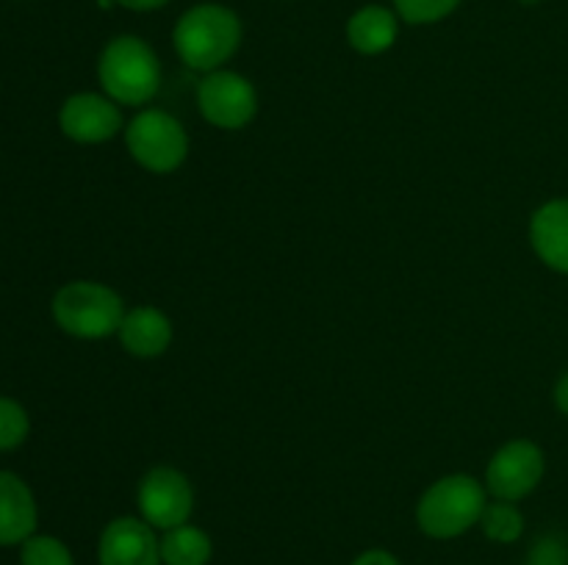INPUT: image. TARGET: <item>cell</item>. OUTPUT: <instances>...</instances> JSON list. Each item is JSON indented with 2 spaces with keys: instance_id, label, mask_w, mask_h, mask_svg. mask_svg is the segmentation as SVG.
Instances as JSON below:
<instances>
[{
  "instance_id": "cell-9",
  "label": "cell",
  "mask_w": 568,
  "mask_h": 565,
  "mask_svg": "<svg viewBox=\"0 0 568 565\" xmlns=\"http://www.w3.org/2000/svg\"><path fill=\"white\" fill-rule=\"evenodd\" d=\"M59 127L78 144H103L125 131V116L109 94L81 92L64 100L59 111Z\"/></svg>"
},
{
  "instance_id": "cell-3",
  "label": "cell",
  "mask_w": 568,
  "mask_h": 565,
  "mask_svg": "<svg viewBox=\"0 0 568 565\" xmlns=\"http://www.w3.org/2000/svg\"><path fill=\"white\" fill-rule=\"evenodd\" d=\"M98 78L116 105H148L161 86L159 55L144 39L116 37L100 53Z\"/></svg>"
},
{
  "instance_id": "cell-13",
  "label": "cell",
  "mask_w": 568,
  "mask_h": 565,
  "mask_svg": "<svg viewBox=\"0 0 568 565\" xmlns=\"http://www.w3.org/2000/svg\"><path fill=\"white\" fill-rule=\"evenodd\" d=\"M37 530V502L26 482L0 471V546L26 543Z\"/></svg>"
},
{
  "instance_id": "cell-24",
  "label": "cell",
  "mask_w": 568,
  "mask_h": 565,
  "mask_svg": "<svg viewBox=\"0 0 568 565\" xmlns=\"http://www.w3.org/2000/svg\"><path fill=\"white\" fill-rule=\"evenodd\" d=\"M521 3H525V6H536V3H541V0H521Z\"/></svg>"
},
{
  "instance_id": "cell-1",
  "label": "cell",
  "mask_w": 568,
  "mask_h": 565,
  "mask_svg": "<svg viewBox=\"0 0 568 565\" xmlns=\"http://www.w3.org/2000/svg\"><path fill=\"white\" fill-rule=\"evenodd\" d=\"M172 42L189 70L214 72L222 70L242 44V22L227 6H194L178 20Z\"/></svg>"
},
{
  "instance_id": "cell-19",
  "label": "cell",
  "mask_w": 568,
  "mask_h": 565,
  "mask_svg": "<svg viewBox=\"0 0 568 565\" xmlns=\"http://www.w3.org/2000/svg\"><path fill=\"white\" fill-rule=\"evenodd\" d=\"M397 14L410 25H430L444 20L460 6V0H394Z\"/></svg>"
},
{
  "instance_id": "cell-11",
  "label": "cell",
  "mask_w": 568,
  "mask_h": 565,
  "mask_svg": "<svg viewBox=\"0 0 568 565\" xmlns=\"http://www.w3.org/2000/svg\"><path fill=\"white\" fill-rule=\"evenodd\" d=\"M116 336H120L122 349L128 355L150 360L161 358L172 347L175 330H172L170 316L161 308H155V305H136V308L125 314Z\"/></svg>"
},
{
  "instance_id": "cell-20",
  "label": "cell",
  "mask_w": 568,
  "mask_h": 565,
  "mask_svg": "<svg viewBox=\"0 0 568 565\" xmlns=\"http://www.w3.org/2000/svg\"><path fill=\"white\" fill-rule=\"evenodd\" d=\"M527 565H568V546L558 535H547L530 548Z\"/></svg>"
},
{
  "instance_id": "cell-14",
  "label": "cell",
  "mask_w": 568,
  "mask_h": 565,
  "mask_svg": "<svg viewBox=\"0 0 568 565\" xmlns=\"http://www.w3.org/2000/svg\"><path fill=\"white\" fill-rule=\"evenodd\" d=\"M397 37V14L392 9H383V6H364L347 22V42L361 55L386 53L394 48Z\"/></svg>"
},
{
  "instance_id": "cell-16",
  "label": "cell",
  "mask_w": 568,
  "mask_h": 565,
  "mask_svg": "<svg viewBox=\"0 0 568 565\" xmlns=\"http://www.w3.org/2000/svg\"><path fill=\"white\" fill-rule=\"evenodd\" d=\"M483 532H486L488 541L494 543H514L519 541L521 532H525V515L516 507V502H503V499H494L486 504L480 518Z\"/></svg>"
},
{
  "instance_id": "cell-21",
  "label": "cell",
  "mask_w": 568,
  "mask_h": 565,
  "mask_svg": "<svg viewBox=\"0 0 568 565\" xmlns=\"http://www.w3.org/2000/svg\"><path fill=\"white\" fill-rule=\"evenodd\" d=\"M353 565H403L394 554L383 552V548H369V552L361 554Z\"/></svg>"
},
{
  "instance_id": "cell-6",
  "label": "cell",
  "mask_w": 568,
  "mask_h": 565,
  "mask_svg": "<svg viewBox=\"0 0 568 565\" xmlns=\"http://www.w3.org/2000/svg\"><path fill=\"white\" fill-rule=\"evenodd\" d=\"M197 109L220 131H242L258 114V92L250 78L231 70L205 72L197 83Z\"/></svg>"
},
{
  "instance_id": "cell-7",
  "label": "cell",
  "mask_w": 568,
  "mask_h": 565,
  "mask_svg": "<svg viewBox=\"0 0 568 565\" xmlns=\"http://www.w3.org/2000/svg\"><path fill=\"white\" fill-rule=\"evenodd\" d=\"M139 513L153 530H175L189 524L194 510V487L183 471L172 465H155L139 482Z\"/></svg>"
},
{
  "instance_id": "cell-4",
  "label": "cell",
  "mask_w": 568,
  "mask_h": 565,
  "mask_svg": "<svg viewBox=\"0 0 568 565\" xmlns=\"http://www.w3.org/2000/svg\"><path fill=\"white\" fill-rule=\"evenodd\" d=\"M125 302L114 288L94 280H72L53 297V319L67 336L100 341L120 332Z\"/></svg>"
},
{
  "instance_id": "cell-17",
  "label": "cell",
  "mask_w": 568,
  "mask_h": 565,
  "mask_svg": "<svg viewBox=\"0 0 568 565\" xmlns=\"http://www.w3.org/2000/svg\"><path fill=\"white\" fill-rule=\"evenodd\" d=\"M22 565H75L72 563V554L59 537L50 535H31L22 543L20 554Z\"/></svg>"
},
{
  "instance_id": "cell-5",
  "label": "cell",
  "mask_w": 568,
  "mask_h": 565,
  "mask_svg": "<svg viewBox=\"0 0 568 565\" xmlns=\"http://www.w3.org/2000/svg\"><path fill=\"white\" fill-rule=\"evenodd\" d=\"M125 147L142 170L170 175L189 158V133L181 120L161 109H142L125 122Z\"/></svg>"
},
{
  "instance_id": "cell-22",
  "label": "cell",
  "mask_w": 568,
  "mask_h": 565,
  "mask_svg": "<svg viewBox=\"0 0 568 565\" xmlns=\"http://www.w3.org/2000/svg\"><path fill=\"white\" fill-rule=\"evenodd\" d=\"M120 6H125V9L131 11H153V9H161V6H166L170 0H116Z\"/></svg>"
},
{
  "instance_id": "cell-8",
  "label": "cell",
  "mask_w": 568,
  "mask_h": 565,
  "mask_svg": "<svg viewBox=\"0 0 568 565\" xmlns=\"http://www.w3.org/2000/svg\"><path fill=\"white\" fill-rule=\"evenodd\" d=\"M544 471H547V460H544L541 446L527 438H516L491 454L483 485L494 499L519 502L536 491L538 482L544 480Z\"/></svg>"
},
{
  "instance_id": "cell-15",
  "label": "cell",
  "mask_w": 568,
  "mask_h": 565,
  "mask_svg": "<svg viewBox=\"0 0 568 565\" xmlns=\"http://www.w3.org/2000/svg\"><path fill=\"white\" fill-rule=\"evenodd\" d=\"M211 552H214L211 537L194 524L166 530L161 537V563L164 565H209Z\"/></svg>"
},
{
  "instance_id": "cell-18",
  "label": "cell",
  "mask_w": 568,
  "mask_h": 565,
  "mask_svg": "<svg viewBox=\"0 0 568 565\" xmlns=\"http://www.w3.org/2000/svg\"><path fill=\"white\" fill-rule=\"evenodd\" d=\"M31 421H28L26 408L9 397H0V452L20 446L28 438Z\"/></svg>"
},
{
  "instance_id": "cell-12",
  "label": "cell",
  "mask_w": 568,
  "mask_h": 565,
  "mask_svg": "<svg viewBox=\"0 0 568 565\" xmlns=\"http://www.w3.org/2000/svg\"><path fill=\"white\" fill-rule=\"evenodd\" d=\"M530 244L549 269L568 275V199H549L532 214Z\"/></svg>"
},
{
  "instance_id": "cell-10",
  "label": "cell",
  "mask_w": 568,
  "mask_h": 565,
  "mask_svg": "<svg viewBox=\"0 0 568 565\" xmlns=\"http://www.w3.org/2000/svg\"><path fill=\"white\" fill-rule=\"evenodd\" d=\"M100 565H161V541L144 518L122 515L100 535Z\"/></svg>"
},
{
  "instance_id": "cell-2",
  "label": "cell",
  "mask_w": 568,
  "mask_h": 565,
  "mask_svg": "<svg viewBox=\"0 0 568 565\" xmlns=\"http://www.w3.org/2000/svg\"><path fill=\"white\" fill-rule=\"evenodd\" d=\"M486 485L471 474H447L433 482L416 504V524L436 541H449L480 524Z\"/></svg>"
},
{
  "instance_id": "cell-23",
  "label": "cell",
  "mask_w": 568,
  "mask_h": 565,
  "mask_svg": "<svg viewBox=\"0 0 568 565\" xmlns=\"http://www.w3.org/2000/svg\"><path fill=\"white\" fill-rule=\"evenodd\" d=\"M555 404H558L560 413L568 415V371L560 377L558 386H555Z\"/></svg>"
}]
</instances>
